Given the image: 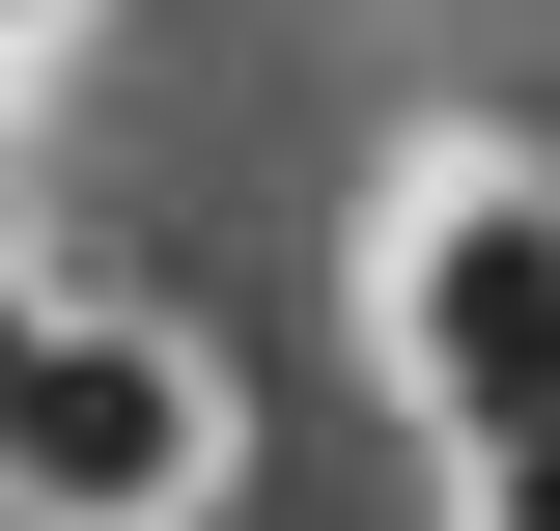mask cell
Segmentation results:
<instances>
[{"label":"cell","instance_id":"cell-5","mask_svg":"<svg viewBox=\"0 0 560 531\" xmlns=\"http://www.w3.org/2000/svg\"><path fill=\"white\" fill-rule=\"evenodd\" d=\"M57 28H84V0H0V57H57Z\"/></svg>","mask_w":560,"mask_h":531},{"label":"cell","instance_id":"cell-4","mask_svg":"<svg viewBox=\"0 0 560 531\" xmlns=\"http://www.w3.org/2000/svg\"><path fill=\"white\" fill-rule=\"evenodd\" d=\"M477 531H560V420H533V448H477Z\"/></svg>","mask_w":560,"mask_h":531},{"label":"cell","instance_id":"cell-2","mask_svg":"<svg viewBox=\"0 0 560 531\" xmlns=\"http://www.w3.org/2000/svg\"><path fill=\"white\" fill-rule=\"evenodd\" d=\"M197 475H224V364H197L168 308H57L0 504H28V531H197Z\"/></svg>","mask_w":560,"mask_h":531},{"label":"cell","instance_id":"cell-1","mask_svg":"<svg viewBox=\"0 0 560 531\" xmlns=\"http://www.w3.org/2000/svg\"><path fill=\"white\" fill-rule=\"evenodd\" d=\"M393 364L448 420V475L560 420V168H420L393 197Z\"/></svg>","mask_w":560,"mask_h":531},{"label":"cell","instance_id":"cell-3","mask_svg":"<svg viewBox=\"0 0 560 531\" xmlns=\"http://www.w3.org/2000/svg\"><path fill=\"white\" fill-rule=\"evenodd\" d=\"M57 308H84V280H28V252H0V448H28V364H57Z\"/></svg>","mask_w":560,"mask_h":531}]
</instances>
